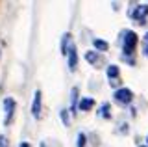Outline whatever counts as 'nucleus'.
I'll list each match as a JSON object with an SVG mask.
<instances>
[{
    "label": "nucleus",
    "instance_id": "15",
    "mask_svg": "<svg viewBox=\"0 0 148 147\" xmlns=\"http://www.w3.org/2000/svg\"><path fill=\"white\" fill-rule=\"evenodd\" d=\"M61 119H63L65 125H69V117H67V112H65V110H61Z\"/></svg>",
    "mask_w": 148,
    "mask_h": 147
},
{
    "label": "nucleus",
    "instance_id": "6",
    "mask_svg": "<svg viewBox=\"0 0 148 147\" xmlns=\"http://www.w3.org/2000/svg\"><path fill=\"white\" fill-rule=\"evenodd\" d=\"M32 114L34 117H41V91H35L34 95V103H32Z\"/></svg>",
    "mask_w": 148,
    "mask_h": 147
},
{
    "label": "nucleus",
    "instance_id": "13",
    "mask_svg": "<svg viewBox=\"0 0 148 147\" xmlns=\"http://www.w3.org/2000/svg\"><path fill=\"white\" fill-rule=\"evenodd\" d=\"M71 95H72V112H74V108H76V103H78V88H74Z\"/></svg>",
    "mask_w": 148,
    "mask_h": 147
},
{
    "label": "nucleus",
    "instance_id": "5",
    "mask_svg": "<svg viewBox=\"0 0 148 147\" xmlns=\"http://www.w3.org/2000/svg\"><path fill=\"white\" fill-rule=\"evenodd\" d=\"M67 54H69V69H71V71H74V69H76V65H78V52H76V45H74V43L69 47Z\"/></svg>",
    "mask_w": 148,
    "mask_h": 147
},
{
    "label": "nucleus",
    "instance_id": "8",
    "mask_svg": "<svg viewBox=\"0 0 148 147\" xmlns=\"http://www.w3.org/2000/svg\"><path fill=\"white\" fill-rule=\"evenodd\" d=\"M92 104H95L92 99H83L80 103V110H89V108H92Z\"/></svg>",
    "mask_w": 148,
    "mask_h": 147
},
{
    "label": "nucleus",
    "instance_id": "1",
    "mask_svg": "<svg viewBox=\"0 0 148 147\" xmlns=\"http://www.w3.org/2000/svg\"><path fill=\"white\" fill-rule=\"evenodd\" d=\"M122 37H124V54H132L137 45V34L126 30V32H122Z\"/></svg>",
    "mask_w": 148,
    "mask_h": 147
},
{
    "label": "nucleus",
    "instance_id": "7",
    "mask_svg": "<svg viewBox=\"0 0 148 147\" xmlns=\"http://www.w3.org/2000/svg\"><path fill=\"white\" fill-rule=\"evenodd\" d=\"M95 49H98V50H108V49H109V45H108V41L95 39Z\"/></svg>",
    "mask_w": 148,
    "mask_h": 147
},
{
    "label": "nucleus",
    "instance_id": "18",
    "mask_svg": "<svg viewBox=\"0 0 148 147\" xmlns=\"http://www.w3.org/2000/svg\"><path fill=\"white\" fill-rule=\"evenodd\" d=\"M145 54L148 56V45H145Z\"/></svg>",
    "mask_w": 148,
    "mask_h": 147
},
{
    "label": "nucleus",
    "instance_id": "19",
    "mask_svg": "<svg viewBox=\"0 0 148 147\" xmlns=\"http://www.w3.org/2000/svg\"><path fill=\"white\" fill-rule=\"evenodd\" d=\"M145 43H146V45H148V34H146V35H145Z\"/></svg>",
    "mask_w": 148,
    "mask_h": 147
},
{
    "label": "nucleus",
    "instance_id": "4",
    "mask_svg": "<svg viewBox=\"0 0 148 147\" xmlns=\"http://www.w3.org/2000/svg\"><path fill=\"white\" fill-rule=\"evenodd\" d=\"M4 110H6V119H4V123L9 125L13 119V114H15V101L13 99H6L4 101Z\"/></svg>",
    "mask_w": 148,
    "mask_h": 147
},
{
    "label": "nucleus",
    "instance_id": "14",
    "mask_svg": "<svg viewBox=\"0 0 148 147\" xmlns=\"http://www.w3.org/2000/svg\"><path fill=\"white\" fill-rule=\"evenodd\" d=\"M83 145H85V134L80 132V134H78V147H83Z\"/></svg>",
    "mask_w": 148,
    "mask_h": 147
},
{
    "label": "nucleus",
    "instance_id": "3",
    "mask_svg": "<svg viewBox=\"0 0 148 147\" xmlns=\"http://www.w3.org/2000/svg\"><path fill=\"white\" fill-rule=\"evenodd\" d=\"M132 99H133V93L128 88H122V89L115 91V101L120 103V104H130V103H132Z\"/></svg>",
    "mask_w": 148,
    "mask_h": 147
},
{
    "label": "nucleus",
    "instance_id": "21",
    "mask_svg": "<svg viewBox=\"0 0 148 147\" xmlns=\"http://www.w3.org/2000/svg\"><path fill=\"white\" fill-rule=\"evenodd\" d=\"M143 147H148V145H143Z\"/></svg>",
    "mask_w": 148,
    "mask_h": 147
},
{
    "label": "nucleus",
    "instance_id": "20",
    "mask_svg": "<svg viewBox=\"0 0 148 147\" xmlns=\"http://www.w3.org/2000/svg\"><path fill=\"white\" fill-rule=\"evenodd\" d=\"M39 147H46V145H45V144H41V145H39Z\"/></svg>",
    "mask_w": 148,
    "mask_h": 147
},
{
    "label": "nucleus",
    "instance_id": "2",
    "mask_svg": "<svg viewBox=\"0 0 148 147\" xmlns=\"http://www.w3.org/2000/svg\"><path fill=\"white\" fill-rule=\"evenodd\" d=\"M148 15V6L146 4H133V8L130 10V17H133L139 22H145V17Z\"/></svg>",
    "mask_w": 148,
    "mask_h": 147
},
{
    "label": "nucleus",
    "instance_id": "9",
    "mask_svg": "<svg viewBox=\"0 0 148 147\" xmlns=\"http://www.w3.org/2000/svg\"><path fill=\"white\" fill-rule=\"evenodd\" d=\"M108 76L109 78H117L119 76V67L117 65H109L108 67Z\"/></svg>",
    "mask_w": 148,
    "mask_h": 147
},
{
    "label": "nucleus",
    "instance_id": "17",
    "mask_svg": "<svg viewBox=\"0 0 148 147\" xmlns=\"http://www.w3.org/2000/svg\"><path fill=\"white\" fill-rule=\"evenodd\" d=\"M21 147H30V144H26V141H24V144H21Z\"/></svg>",
    "mask_w": 148,
    "mask_h": 147
},
{
    "label": "nucleus",
    "instance_id": "12",
    "mask_svg": "<svg viewBox=\"0 0 148 147\" xmlns=\"http://www.w3.org/2000/svg\"><path fill=\"white\" fill-rule=\"evenodd\" d=\"M85 58H87V62H91V63H95L96 60H98V56H96V52H92V50H87Z\"/></svg>",
    "mask_w": 148,
    "mask_h": 147
},
{
    "label": "nucleus",
    "instance_id": "10",
    "mask_svg": "<svg viewBox=\"0 0 148 147\" xmlns=\"http://www.w3.org/2000/svg\"><path fill=\"white\" fill-rule=\"evenodd\" d=\"M100 116H102V117H106V119H109V117H111V114H109V104H108V103L102 104V108H100Z\"/></svg>",
    "mask_w": 148,
    "mask_h": 147
},
{
    "label": "nucleus",
    "instance_id": "11",
    "mask_svg": "<svg viewBox=\"0 0 148 147\" xmlns=\"http://www.w3.org/2000/svg\"><path fill=\"white\" fill-rule=\"evenodd\" d=\"M67 43H69V34H65L63 39H61V54H67V50H69Z\"/></svg>",
    "mask_w": 148,
    "mask_h": 147
},
{
    "label": "nucleus",
    "instance_id": "16",
    "mask_svg": "<svg viewBox=\"0 0 148 147\" xmlns=\"http://www.w3.org/2000/svg\"><path fill=\"white\" fill-rule=\"evenodd\" d=\"M0 147H9V145H8V140H6L4 136H0Z\"/></svg>",
    "mask_w": 148,
    "mask_h": 147
}]
</instances>
